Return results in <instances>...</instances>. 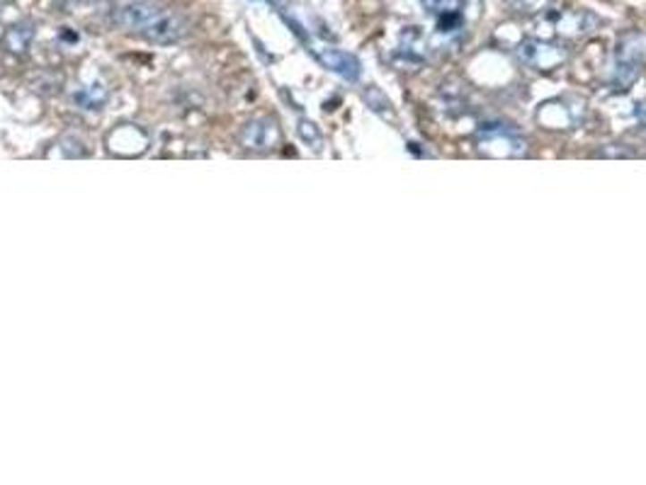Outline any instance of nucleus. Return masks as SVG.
<instances>
[{
	"label": "nucleus",
	"mask_w": 646,
	"mask_h": 485,
	"mask_svg": "<svg viewBox=\"0 0 646 485\" xmlns=\"http://www.w3.org/2000/svg\"><path fill=\"white\" fill-rule=\"evenodd\" d=\"M115 25L153 44H178L190 32V22L180 13L161 8L149 0H134L122 5L115 13Z\"/></svg>",
	"instance_id": "f257e3e1"
},
{
	"label": "nucleus",
	"mask_w": 646,
	"mask_h": 485,
	"mask_svg": "<svg viewBox=\"0 0 646 485\" xmlns=\"http://www.w3.org/2000/svg\"><path fill=\"white\" fill-rule=\"evenodd\" d=\"M595 25H598V18L593 13H574V10L557 13V10L547 8L535 18V32L547 39L559 35H586V32H593Z\"/></svg>",
	"instance_id": "f03ea898"
},
{
	"label": "nucleus",
	"mask_w": 646,
	"mask_h": 485,
	"mask_svg": "<svg viewBox=\"0 0 646 485\" xmlns=\"http://www.w3.org/2000/svg\"><path fill=\"white\" fill-rule=\"evenodd\" d=\"M107 154L117 158H139L149 151L151 146V134L139 124H119L105 137Z\"/></svg>",
	"instance_id": "7ed1b4c3"
},
{
	"label": "nucleus",
	"mask_w": 646,
	"mask_h": 485,
	"mask_svg": "<svg viewBox=\"0 0 646 485\" xmlns=\"http://www.w3.org/2000/svg\"><path fill=\"white\" fill-rule=\"evenodd\" d=\"M518 59L530 66V69L537 71H554L566 63L569 59V52L559 46V44L549 42V39H530V42H523L515 49Z\"/></svg>",
	"instance_id": "20e7f679"
},
{
	"label": "nucleus",
	"mask_w": 646,
	"mask_h": 485,
	"mask_svg": "<svg viewBox=\"0 0 646 485\" xmlns=\"http://www.w3.org/2000/svg\"><path fill=\"white\" fill-rule=\"evenodd\" d=\"M282 141V131L277 127V121L270 120V117H258V120H251L241 131V146L248 148V151H272L277 148Z\"/></svg>",
	"instance_id": "39448f33"
},
{
	"label": "nucleus",
	"mask_w": 646,
	"mask_h": 485,
	"mask_svg": "<svg viewBox=\"0 0 646 485\" xmlns=\"http://www.w3.org/2000/svg\"><path fill=\"white\" fill-rule=\"evenodd\" d=\"M314 54L326 69L338 73L340 78H345L350 83H355L362 76V63L353 54L340 52V49H314Z\"/></svg>",
	"instance_id": "423d86ee"
},
{
	"label": "nucleus",
	"mask_w": 646,
	"mask_h": 485,
	"mask_svg": "<svg viewBox=\"0 0 646 485\" xmlns=\"http://www.w3.org/2000/svg\"><path fill=\"white\" fill-rule=\"evenodd\" d=\"M32 42H34V29L32 25H27V22L8 27L5 35H3V46H5L10 54H27V49L32 46Z\"/></svg>",
	"instance_id": "0eeeda50"
},
{
	"label": "nucleus",
	"mask_w": 646,
	"mask_h": 485,
	"mask_svg": "<svg viewBox=\"0 0 646 485\" xmlns=\"http://www.w3.org/2000/svg\"><path fill=\"white\" fill-rule=\"evenodd\" d=\"M401 54L408 59H423V35L421 27H406L401 32Z\"/></svg>",
	"instance_id": "6e6552de"
},
{
	"label": "nucleus",
	"mask_w": 646,
	"mask_h": 485,
	"mask_svg": "<svg viewBox=\"0 0 646 485\" xmlns=\"http://www.w3.org/2000/svg\"><path fill=\"white\" fill-rule=\"evenodd\" d=\"M423 10H428L430 15H462V10L467 5V0H421Z\"/></svg>",
	"instance_id": "1a4fd4ad"
},
{
	"label": "nucleus",
	"mask_w": 646,
	"mask_h": 485,
	"mask_svg": "<svg viewBox=\"0 0 646 485\" xmlns=\"http://www.w3.org/2000/svg\"><path fill=\"white\" fill-rule=\"evenodd\" d=\"M76 103L81 105L83 110H100L102 105L107 103V93H105L102 86L83 88V90L76 95Z\"/></svg>",
	"instance_id": "9d476101"
},
{
	"label": "nucleus",
	"mask_w": 646,
	"mask_h": 485,
	"mask_svg": "<svg viewBox=\"0 0 646 485\" xmlns=\"http://www.w3.org/2000/svg\"><path fill=\"white\" fill-rule=\"evenodd\" d=\"M297 129H299V137H302V141H304V144L311 146L314 151H321V148H323V134L319 131V127H316L314 121L299 120Z\"/></svg>",
	"instance_id": "9b49d317"
},
{
	"label": "nucleus",
	"mask_w": 646,
	"mask_h": 485,
	"mask_svg": "<svg viewBox=\"0 0 646 485\" xmlns=\"http://www.w3.org/2000/svg\"><path fill=\"white\" fill-rule=\"evenodd\" d=\"M508 3L518 10V13H537L547 0H508Z\"/></svg>",
	"instance_id": "f8f14e48"
},
{
	"label": "nucleus",
	"mask_w": 646,
	"mask_h": 485,
	"mask_svg": "<svg viewBox=\"0 0 646 485\" xmlns=\"http://www.w3.org/2000/svg\"><path fill=\"white\" fill-rule=\"evenodd\" d=\"M462 25V15H442L438 18V29L440 32H452V27Z\"/></svg>",
	"instance_id": "ddd939ff"
},
{
	"label": "nucleus",
	"mask_w": 646,
	"mask_h": 485,
	"mask_svg": "<svg viewBox=\"0 0 646 485\" xmlns=\"http://www.w3.org/2000/svg\"><path fill=\"white\" fill-rule=\"evenodd\" d=\"M268 3H272V5H280L282 0H268Z\"/></svg>",
	"instance_id": "4468645a"
}]
</instances>
